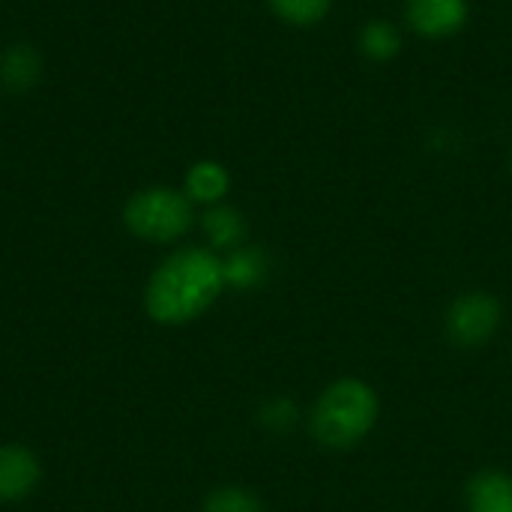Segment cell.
Returning a JSON list of instances; mask_svg holds the SVG:
<instances>
[{"mask_svg": "<svg viewBox=\"0 0 512 512\" xmlns=\"http://www.w3.org/2000/svg\"><path fill=\"white\" fill-rule=\"evenodd\" d=\"M192 201L186 192L168 186H150L135 192L126 201L123 222L126 228L150 243H174L192 228Z\"/></svg>", "mask_w": 512, "mask_h": 512, "instance_id": "3", "label": "cell"}, {"mask_svg": "<svg viewBox=\"0 0 512 512\" xmlns=\"http://www.w3.org/2000/svg\"><path fill=\"white\" fill-rule=\"evenodd\" d=\"M501 324V306L489 294H465L447 315V333L459 348L483 345Z\"/></svg>", "mask_w": 512, "mask_h": 512, "instance_id": "4", "label": "cell"}, {"mask_svg": "<svg viewBox=\"0 0 512 512\" xmlns=\"http://www.w3.org/2000/svg\"><path fill=\"white\" fill-rule=\"evenodd\" d=\"M399 48H402V33L387 18H372L357 33V51L366 60H375V63L393 60L399 54Z\"/></svg>", "mask_w": 512, "mask_h": 512, "instance_id": "9", "label": "cell"}, {"mask_svg": "<svg viewBox=\"0 0 512 512\" xmlns=\"http://www.w3.org/2000/svg\"><path fill=\"white\" fill-rule=\"evenodd\" d=\"M471 15L468 0H405V21L423 39L456 36Z\"/></svg>", "mask_w": 512, "mask_h": 512, "instance_id": "5", "label": "cell"}, {"mask_svg": "<svg viewBox=\"0 0 512 512\" xmlns=\"http://www.w3.org/2000/svg\"><path fill=\"white\" fill-rule=\"evenodd\" d=\"M228 189H231V177H228L225 165H219L213 159L195 162L186 171V195H189V201L213 207L228 195Z\"/></svg>", "mask_w": 512, "mask_h": 512, "instance_id": "8", "label": "cell"}, {"mask_svg": "<svg viewBox=\"0 0 512 512\" xmlns=\"http://www.w3.org/2000/svg\"><path fill=\"white\" fill-rule=\"evenodd\" d=\"M39 483V462L24 447H0V501H21Z\"/></svg>", "mask_w": 512, "mask_h": 512, "instance_id": "6", "label": "cell"}, {"mask_svg": "<svg viewBox=\"0 0 512 512\" xmlns=\"http://www.w3.org/2000/svg\"><path fill=\"white\" fill-rule=\"evenodd\" d=\"M201 512H264V507L252 492L225 486V489H216L213 495H207Z\"/></svg>", "mask_w": 512, "mask_h": 512, "instance_id": "13", "label": "cell"}, {"mask_svg": "<svg viewBox=\"0 0 512 512\" xmlns=\"http://www.w3.org/2000/svg\"><path fill=\"white\" fill-rule=\"evenodd\" d=\"M471 512H512V477L501 471H483L468 483Z\"/></svg>", "mask_w": 512, "mask_h": 512, "instance_id": "7", "label": "cell"}, {"mask_svg": "<svg viewBox=\"0 0 512 512\" xmlns=\"http://www.w3.org/2000/svg\"><path fill=\"white\" fill-rule=\"evenodd\" d=\"M225 261L201 246L171 252L147 282V312L159 324H189L204 315L222 294Z\"/></svg>", "mask_w": 512, "mask_h": 512, "instance_id": "1", "label": "cell"}, {"mask_svg": "<svg viewBox=\"0 0 512 512\" xmlns=\"http://www.w3.org/2000/svg\"><path fill=\"white\" fill-rule=\"evenodd\" d=\"M267 6L279 21L291 27H315L330 15L333 0H267Z\"/></svg>", "mask_w": 512, "mask_h": 512, "instance_id": "11", "label": "cell"}, {"mask_svg": "<svg viewBox=\"0 0 512 512\" xmlns=\"http://www.w3.org/2000/svg\"><path fill=\"white\" fill-rule=\"evenodd\" d=\"M510 171H512V150H510Z\"/></svg>", "mask_w": 512, "mask_h": 512, "instance_id": "14", "label": "cell"}, {"mask_svg": "<svg viewBox=\"0 0 512 512\" xmlns=\"http://www.w3.org/2000/svg\"><path fill=\"white\" fill-rule=\"evenodd\" d=\"M375 420H378L375 390L357 378H342L318 396L309 417V429L321 447L348 450L372 432Z\"/></svg>", "mask_w": 512, "mask_h": 512, "instance_id": "2", "label": "cell"}, {"mask_svg": "<svg viewBox=\"0 0 512 512\" xmlns=\"http://www.w3.org/2000/svg\"><path fill=\"white\" fill-rule=\"evenodd\" d=\"M204 231L213 240V246H234L243 237V219L234 207L213 204L204 213Z\"/></svg>", "mask_w": 512, "mask_h": 512, "instance_id": "12", "label": "cell"}, {"mask_svg": "<svg viewBox=\"0 0 512 512\" xmlns=\"http://www.w3.org/2000/svg\"><path fill=\"white\" fill-rule=\"evenodd\" d=\"M39 75V57L30 45H12L0 60V78L12 90H27Z\"/></svg>", "mask_w": 512, "mask_h": 512, "instance_id": "10", "label": "cell"}]
</instances>
